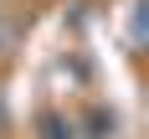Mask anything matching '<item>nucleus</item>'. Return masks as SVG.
Masks as SVG:
<instances>
[{"label":"nucleus","instance_id":"obj_4","mask_svg":"<svg viewBox=\"0 0 149 139\" xmlns=\"http://www.w3.org/2000/svg\"><path fill=\"white\" fill-rule=\"evenodd\" d=\"M10 134V98H5V88H0V139Z\"/></svg>","mask_w":149,"mask_h":139},{"label":"nucleus","instance_id":"obj_1","mask_svg":"<svg viewBox=\"0 0 149 139\" xmlns=\"http://www.w3.org/2000/svg\"><path fill=\"white\" fill-rule=\"evenodd\" d=\"M123 124H118V108L103 103V98H93L82 108V119H77V139H118Z\"/></svg>","mask_w":149,"mask_h":139},{"label":"nucleus","instance_id":"obj_2","mask_svg":"<svg viewBox=\"0 0 149 139\" xmlns=\"http://www.w3.org/2000/svg\"><path fill=\"white\" fill-rule=\"evenodd\" d=\"M31 129H36V139H77V119L62 108H41Z\"/></svg>","mask_w":149,"mask_h":139},{"label":"nucleus","instance_id":"obj_3","mask_svg":"<svg viewBox=\"0 0 149 139\" xmlns=\"http://www.w3.org/2000/svg\"><path fill=\"white\" fill-rule=\"evenodd\" d=\"M15 46H21V26L0 10V62H10V57H15Z\"/></svg>","mask_w":149,"mask_h":139}]
</instances>
